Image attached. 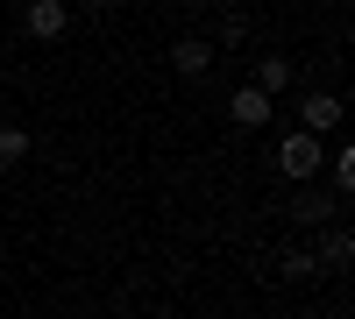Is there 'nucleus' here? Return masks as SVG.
<instances>
[{"label": "nucleus", "mask_w": 355, "mask_h": 319, "mask_svg": "<svg viewBox=\"0 0 355 319\" xmlns=\"http://www.w3.org/2000/svg\"><path fill=\"white\" fill-rule=\"evenodd\" d=\"M334 213H341V199H334V192H313V185H306L299 199H291V220H306V227H327Z\"/></svg>", "instance_id": "6"}, {"label": "nucleus", "mask_w": 355, "mask_h": 319, "mask_svg": "<svg viewBox=\"0 0 355 319\" xmlns=\"http://www.w3.org/2000/svg\"><path fill=\"white\" fill-rule=\"evenodd\" d=\"M64 28H71V8H64V0H28V8H21V36L57 43Z\"/></svg>", "instance_id": "2"}, {"label": "nucleus", "mask_w": 355, "mask_h": 319, "mask_svg": "<svg viewBox=\"0 0 355 319\" xmlns=\"http://www.w3.org/2000/svg\"><path fill=\"white\" fill-rule=\"evenodd\" d=\"M284 277H291V284H313V277H320V255L291 248V255H284Z\"/></svg>", "instance_id": "11"}, {"label": "nucleus", "mask_w": 355, "mask_h": 319, "mask_svg": "<svg viewBox=\"0 0 355 319\" xmlns=\"http://www.w3.org/2000/svg\"><path fill=\"white\" fill-rule=\"evenodd\" d=\"M85 8H100V15H114V8H121V0H85Z\"/></svg>", "instance_id": "12"}, {"label": "nucleus", "mask_w": 355, "mask_h": 319, "mask_svg": "<svg viewBox=\"0 0 355 319\" xmlns=\"http://www.w3.org/2000/svg\"><path fill=\"white\" fill-rule=\"evenodd\" d=\"M320 170L334 178V199H348V192H355V149H348V142H341V149H327V163H320Z\"/></svg>", "instance_id": "8"}, {"label": "nucleus", "mask_w": 355, "mask_h": 319, "mask_svg": "<svg viewBox=\"0 0 355 319\" xmlns=\"http://www.w3.org/2000/svg\"><path fill=\"white\" fill-rule=\"evenodd\" d=\"M171 71H178V78H206V71H214V43H206V36L171 43Z\"/></svg>", "instance_id": "5"}, {"label": "nucleus", "mask_w": 355, "mask_h": 319, "mask_svg": "<svg viewBox=\"0 0 355 319\" xmlns=\"http://www.w3.org/2000/svg\"><path fill=\"white\" fill-rule=\"evenodd\" d=\"M320 263H327V270H348L355 263V235H348V227H327V255H320Z\"/></svg>", "instance_id": "9"}, {"label": "nucleus", "mask_w": 355, "mask_h": 319, "mask_svg": "<svg viewBox=\"0 0 355 319\" xmlns=\"http://www.w3.org/2000/svg\"><path fill=\"white\" fill-rule=\"evenodd\" d=\"M299 128L306 135H334L341 128V93H306L299 100Z\"/></svg>", "instance_id": "4"}, {"label": "nucleus", "mask_w": 355, "mask_h": 319, "mask_svg": "<svg viewBox=\"0 0 355 319\" xmlns=\"http://www.w3.org/2000/svg\"><path fill=\"white\" fill-rule=\"evenodd\" d=\"M320 163H327V135H306V128H291L284 142H277V170L291 185H313L320 178Z\"/></svg>", "instance_id": "1"}, {"label": "nucleus", "mask_w": 355, "mask_h": 319, "mask_svg": "<svg viewBox=\"0 0 355 319\" xmlns=\"http://www.w3.org/2000/svg\"><path fill=\"white\" fill-rule=\"evenodd\" d=\"M256 85H263V93L277 100L284 85H291V57H277V50H263V57H256Z\"/></svg>", "instance_id": "7"}, {"label": "nucleus", "mask_w": 355, "mask_h": 319, "mask_svg": "<svg viewBox=\"0 0 355 319\" xmlns=\"http://www.w3.org/2000/svg\"><path fill=\"white\" fill-rule=\"evenodd\" d=\"M28 156V128H0V170H15Z\"/></svg>", "instance_id": "10"}, {"label": "nucleus", "mask_w": 355, "mask_h": 319, "mask_svg": "<svg viewBox=\"0 0 355 319\" xmlns=\"http://www.w3.org/2000/svg\"><path fill=\"white\" fill-rule=\"evenodd\" d=\"M0 128H8V100H0Z\"/></svg>", "instance_id": "13"}, {"label": "nucleus", "mask_w": 355, "mask_h": 319, "mask_svg": "<svg viewBox=\"0 0 355 319\" xmlns=\"http://www.w3.org/2000/svg\"><path fill=\"white\" fill-rule=\"evenodd\" d=\"M270 113H277V100L263 93V85H242V93L227 100V121L234 128H270Z\"/></svg>", "instance_id": "3"}]
</instances>
